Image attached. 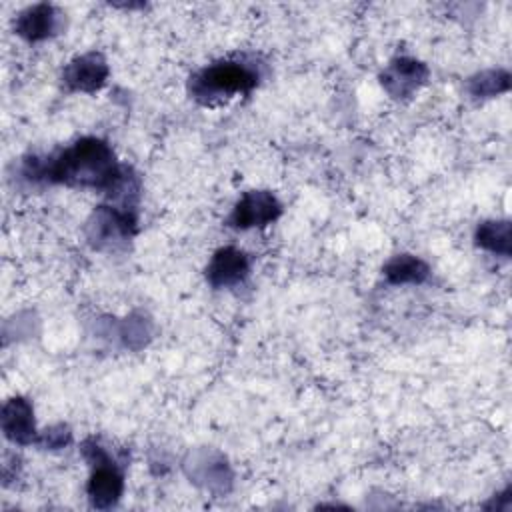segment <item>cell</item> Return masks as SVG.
Returning <instances> with one entry per match:
<instances>
[{"label":"cell","mask_w":512,"mask_h":512,"mask_svg":"<svg viewBox=\"0 0 512 512\" xmlns=\"http://www.w3.org/2000/svg\"><path fill=\"white\" fill-rule=\"evenodd\" d=\"M112 146L96 136H84L50 156H28L20 166L24 180L38 184H64L108 192L122 174Z\"/></svg>","instance_id":"6da1fadb"},{"label":"cell","mask_w":512,"mask_h":512,"mask_svg":"<svg viewBox=\"0 0 512 512\" xmlns=\"http://www.w3.org/2000/svg\"><path fill=\"white\" fill-rule=\"evenodd\" d=\"M262 80V64L254 56H234L212 62L190 76L188 92L202 106L224 104L250 94Z\"/></svg>","instance_id":"7a4b0ae2"},{"label":"cell","mask_w":512,"mask_h":512,"mask_svg":"<svg viewBox=\"0 0 512 512\" xmlns=\"http://www.w3.org/2000/svg\"><path fill=\"white\" fill-rule=\"evenodd\" d=\"M84 232L88 244L94 250H124L136 234V210H124L118 206H98L90 214Z\"/></svg>","instance_id":"3957f363"},{"label":"cell","mask_w":512,"mask_h":512,"mask_svg":"<svg viewBox=\"0 0 512 512\" xmlns=\"http://www.w3.org/2000/svg\"><path fill=\"white\" fill-rule=\"evenodd\" d=\"M282 214V204L270 190H248L234 204L228 226L238 230L248 228H264L278 220Z\"/></svg>","instance_id":"277c9868"},{"label":"cell","mask_w":512,"mask_h":512,"mask_svg":"<svg viewBox=\"0 0 512 512\" xmlns=\"http://www.w3.org/2000/svg\"><path fill=\"white\" fill-rule=\"evenodd\" d=\"M184 470L192 482L214 494H226L232 486V470L226 458L214 450H194L184 460Z\"/></svg>","instance_id":"5b68a950"},{"label":"cell","mask_w":512,"mask_h":512,"mask_svg":"<svg viewBox=\"0 0 512 512\" xmlns=\"http://www.w3.org/2000/svg\"><path fill=\"white\" fill-rule=\"evenodd\" d=\"M428 76L430 70L424 62L410 56H398L390 60L380 74V84L394 100H408L426 84Z\"/></svg>","instance_id":"8992f818"},{"label":"cell","mask_w":512,"mask_h":512,"mask_svg":"<svg viewBox=\"0 0 512 512\" xmlns=\"http://www.w3.org/2000/svg\"><path fill=\"white\" fill-rule=\"evenodd\" d=\"M108 72V62L100 52H86L64 66L62 84L68 92L92 94L106 84Z\"/></svg>","instance_id":"52a82bcc"},{"label":"cell","mask_w":512,"mask_h":512,"mask_svg":"<svg viewBox=\"0 0 512 512\" xmlns=\"http://www.w3.org/2000/svg\"><path fill=\"white\" fill-rule=\"evenodd\" d=\"M248 274H250L248 254L234 246L218 248L206 266V282L216 290L234 288L242 284L248 278Z\"/></svg>","instance_id":"ba28073f"},{"label":"cell","mask_w":512,"mask_h":512,"mask_svg":"<svg viewBox=\"0 0 512 512\" xmlns=\"http://www.w3.org/2000/svg\"><path fill=\"white\" fill-rule=\"evenodd\" d=\"M92 474L86 484V494L92 508L106 510L118 504L122 492H124V474L116 460L100 462L96 466H90Z\"/></svg>","instance_id":"9c48e42d"},{"label":"cell","mask_w":512,"mask_h":512,"mask_svg":"<svg viewBox=\"0 0 512 512\" xmlns=\"http://www.w3.org/2000/svg\"><path fill=\"white\" fill-rule=\"evenodd\" d=\"M0 424L4 436L18 446H30L38 442L40 432L36 430L34 408L24 396H14L6 400L0 414Z\"/></svg>","instance_id":"30bf717a"},{"label":"cell","mask_w":512,"mask_h":512,"mask_svg":"<svg viewBox=\"0 0 512 512\" xmlns=\"http://www.w3.org/2000/svg\"><path fill=\"white\" fill-rule=\"evenodd\" d=\"M14 30L26 42H42L62 30V12L44 2L28 6L16 16Z\"/></svg>","instance_id":"8fae6325"},{"label":"cell","mask_w":512,"mask_h":512,"mask_svg":"<svg viewBox=\"0 0 512 512\" xmlns=\"http://www.w3.org/2000/svg\"><path fill=\"white\" fill-rule=\"evenodd\" d=\"M382 274L386 282L394 286L422 284L430 276V266L414 254H396L384 264Z\"/></svg>","instance_id":"7c38bea8"},{"label":"cell","mask_w":512,"mask_h":512,"mask_svg":"<svg viewBox=\"0 0 512 512\" xmlns=\"http://www.w3.org/2000/svg\"><path fill=\"white\" fill-rule=\"evenodd\" d=\"M474 244L498 256L512 252V226L508 220H484L476 226Z\"/></svg>","instance_id":"4fadbf2b"},{"label":"cell","mask_w":512,"mask_h":512,"mask_svg":"<svg viewBox=\"0 0 512 512\" xmlns=\"http://www.w3.org/2000/svg\"><path fill=\"white\" fill-rule=\"evenodd\" d=\"M510 88V74L504 68L482 70L468 78L466 90L472 98H494Z\"/></svg>","instance_id":"5bb4252c"},{"label":"cell","mask_w":512,"mask_h":512,"mask_svg":"<svg viewBox=\"0 0 512 512\" xmlns=\"http://www.w3.org/2000/svg\"><path fill=\"white\" fill-rule=\"evenodd\" d=\"M118 336L126 348L140 350L152 336V320L140 312H134L118 326Z\"/></svg>","instance_id":"9a60e30c"},{"label":"cell","mask_w":512,"mask_h":512,"mask_svg":"<svg viewBox=\"0 0 512 512\" xmlns=\"http://www.w3.org/2000/svg\"><path fill=\"white\" fill-rule=\"evenodd\" d=\"M70 440H72L70 428L66 424H56V426H50L44 432H40L36 444L46 450H58V448L68 446Z\"/></svg>","instance_id":"2e32d148"}]
</instances>
